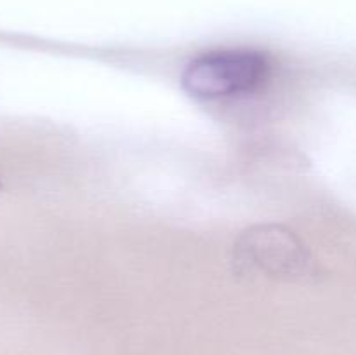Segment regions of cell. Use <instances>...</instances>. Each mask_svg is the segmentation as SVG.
Returning a JSON list of instances; mask_svg holds the SVG:
<instances>
[{
  "label": "cell",
  "instance_id": "cell-1",
  "mask_svg": "<svg viewBox=\"0 0 356 355\" xmlns=\"http://www.w3.org/2000/svg\"><path fill=\"white\" fill-rule=\"evenodd\" d=\"M232 267L243 278L306 281L315 274L312 253L292 230L275 223L242 232L233 246Z\"/></svg>",
  "mask_w": 356,
  "mask_h": 355
},
{
  "label": "cell",
  "instance_id": "cell-2",
  "mask_svg": "<svg viewBox=\"0 0 356 355\" xmlns=\"http://www.w3.org/2000/svg\"><path fill=\"white\" fill-rule=\"evenodd\" d=\"M271 61L254 49H218L191 59L181 87L197 100L218 101L245 96L266 84Z\"/></svg>",
  "mask_w": 356,
  "mask_h": 355
}]
</instances>
